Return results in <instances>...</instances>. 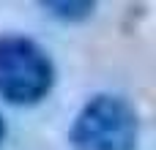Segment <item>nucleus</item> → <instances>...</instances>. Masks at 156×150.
I'll use <instances>...</instances> for the list:
<instances>
[{
  "label": "nucleus",
  "instance_id": "obj_1",
  "mask_svg": "<svg viewBox=\"0 0 156 150\" xmlns=\"http://www.w3.org/2000/svg\"><path fill=\"white\" fill-rule=\"evenodd\" d=\"M69 145L74 150H137L140 112L118 93H96L74 115Z\"/></svg>",
  "mask_w": 156,
  "mask_h": 150
},
{
  "label": "nucleus",
  "instance_id": "obj_4",
  "mask_svg": "<svg viewBox=\"0 0 156 150\" xmlns=\"http://www.w3.org/2000/svg\"><path fill=\"white\" fill-rule=\"evenodd\" d=\"M3 137H5V120H3V115H0V142H3Z\"/></svg>",
  "mask_w": 156,
  "mask_h": 150
},
{
  "label": "nucleus",
  "instance_id": "obj_2",
  "mask_svg": "<svg viewBox=\"0 0 156 150\" xmlns=\"http://www.w3.org/2000/svg\"><path fill=\"white\" fill-rule=\"evenodd\" d=\"M55 77V63L38 41L22 33H0V101L11 107L41 104L52 93Z\"/></svg>",
  "mask_w": 156,
  "mask_h": 150
},
{
  "label": "nucleus",
  "instance_id": "obj_3",
  "mask_svg": "<svg viewBox=\"0 0 156 150\" xmlns=\"http://www.w3.org/2000/svg\"><path fill=\"white\" fill-rule=\"evenodd\" d=\"M41 8L58 22H85L93 16L96 3H41Z\"/></svg>",
  "mask_w": 156,
  "mask_h": 150
}]
</instances>
